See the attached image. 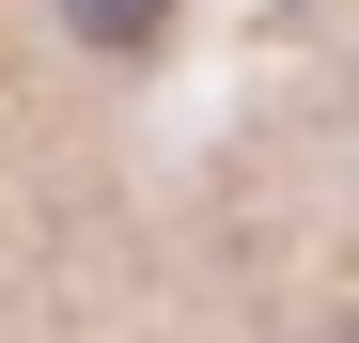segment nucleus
I'll list each match as a JSON object with an SVG mask.
<instances>
[{
  "label": "nucleus",
  "instance_id": "obj_1",
  "mask_svg": "<svg viewBox=\"0 0 359 343\" xmlns=\"http://www.w3.org/2000/svg\"><path fill=\"white\" fill-rule=\"evenodd\" d=\"M63 16H79V47H156L172 0H63Z\"/></svg>",
  "mask_w": 359,
  "mask_h": 343
}]
</instances>
